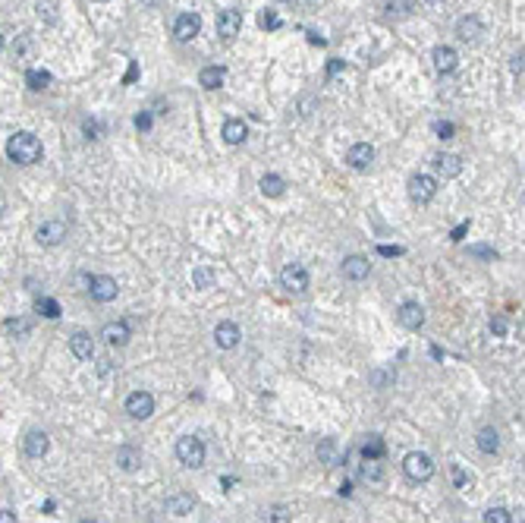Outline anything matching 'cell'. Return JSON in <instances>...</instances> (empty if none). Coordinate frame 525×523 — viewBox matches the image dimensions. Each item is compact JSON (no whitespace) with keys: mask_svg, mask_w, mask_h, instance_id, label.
Instances as JSON below:
<instances>
[{"mask_svg":"<svg viewBox=\"0 0 525 523\" xmlns=\"http://www.w3.org/2000/svg\"><path fill=\"white\" fill-rule=\"evenodd\" d=\"M7 158L16 164H35L41 161V139L32 133H13L7 139Z\"/></svg>","mask_w":525,"mask_h":523,"instance_id":"6da1fadb","label":"cell"},{"mask_svg":"<svg viewBox=\"0 0 525 523\" xmlns=\"http://www.w3.org/2000/svg\"><path fill=\"white\" fill-rule=\"evenodd\" d=\"M177 457H179V464L183 467L199 470V467L205 464V441L195 438V435H183V438L177 441Z\"/></svg>","mask_w":525,"mask_h":523,"instance_id":"7a4b0ae2","label":"cell"},{"mask_svg":"<svg viewBox=\"0 0 525 523\" xmlns=\"http://www.w3.org/2000/svg\"><path fill=\"white\" fill-rule=\"evenodd\" d=\"M403 470L412 482H425V479L434 476V464H431V457L422 454V451H412V454L403 460Z\"/></svg>","mask_w":525,"mask_h":523,"instance_id":"3957f363","label":"cell"},{"mask_svg":"<svg viewBox=\"0 0 525 523\" xmlns=\"http://www.w3.org/2000/svg\"><path fill=\"white\" fill-rule=\"evenodd\" d=\"M437 193V180L428 177V173H415V177H409V195H412V202L425 205L431 202Z\"/></svg>","mask_w":525,"mask_h":523,"instance_id":"277c9868","label":"cell"},{"mask_svg":"<svg viewBox=\"0 0 525 523\" xmlns=\"http://www.w3.org/2000/svg\"><path fill=\"white\" fill-rule=\"evenodd\" d=\"M280 284L287 287L289 293H305L309 290V271H305L299 262H293V265H287V268L280 271Z\"/></svg>","mask_w":525,"mask_h":523,"instance_id":"5b68a950","label":"cell"},{"mask_svg":"<svg viewBox=\"0 0 525 523\" xmlns=\"http://www.w3.org/2000/svg\"><path fill=\"white\" fill-rule=\"evenodd\" d=\"M126 413L133 419H148L155 413V397L148 391H133V394L126 397Z\"/></svg>","mask_w":525,"mask_h":523,"instance_id":"8992f818","label":"cell"},{"mask_svg":"<svg viewBox=\"0 0 525 523\" xmlns=\"http://www.w3.org/2000/svg\"><path fill=\"white\" fill-rule=\"evenodd\" d=\"M89 290H91V299H98V303H111V299H117V281H113L111 275H95L89 281Z\"/></svg>","mask_w":525,"mask_h":523,"instance_id":"52a82bcc","label":"cell"},{"mask_svg":"<svg viewBox=\"0 0 525 523\" xmlns=\"http://www.w3.org/2000/svg\"><path fill=\"white\" fill-rule=\"evenodd\" d=\"M199 32H201V16L199 13H179L177 16V23H173L177 41H192Z\"/></svg>","mask_w":525,"mask_h":523,"instance_id":"ba28073f","label":"cell"},{"mask_svg":"<svg viewBox=\"0 0 525 523\" xmlns=\"http://www.w3.org/2000/svg\"><path fill=\"white\" fill-rule=\"evenodd\" d=\"M239 29H243V13L239 10H221L217 13V35L221 38H236Z\"/></svg>","mask_w":525,"mask_h":523,"instance_id":"9c48e42d","label":"cell"},{"mask_svg":"<svg viewBox=\"0 0 525 523\" xmlns=\"http://www.w3.org/2000/svg\"><path fill=\"white\" fill-rule=\"evenodd\" d=\"M456 35H459V41H466V45H478L481 35H484V25H481L478 16H462L456 23Z\"/></svg>","mask_w":525,"mask_h":523,"instance_id":"30bf717a","label":"cell"},{"mask_svg":"<svg viewBox=\"0 0 525 523\" xmlns=\"http://www.w3.org/2000/svg\"><path fill=\"white\" fill-rule=\"evenodd\" d=\"M431 164H434V171L440 173L444 180L459 177V173H462V158H459V155H450V151H440V155H434V158H431Z\"/></svg>","mask_w":525,"mask_h":523,"instance_id":"8fae6325","label":"cell"},{"mask_svg":"<svg viewBox=\"0 0 525 523\" xmlns=\"http://www.w3.org/2000/svg\"><path fill=\"white\" fill-rule=\"evenodd\" d=\"M396 321L409 331H418L425 325V309L418 306V303H403V306L396 309Z\"/></svg>","mask_w":525,"mask_h":523,"instance_id":"7c38bea8","label":"cell"},{"mask_svg":"<svg viewBox=\"0 0 525 523\" xmlns=\"http://www.w3.org/2000/svg\"><path fill=\"white\" fill-rule=\"evenodd\" d=\"M63 237H67V224L63 221H45L35 233V239L41 246H57V243H63Z\"/></svg>","mask_w":525,"mask_h":523,"instance_id":"4fadbf2b","label":"cell"},{"mask_svg":"<svg viewBox=\"0 0 525 523\" xmlns=\"http://www.w3.org/2000/svg\"><path fill=\"white\" fill-rule=\"evenodd\" d=\"M239 337H243V331H239L236 321H221L214 328V341L221 350H233V347H239Z\"/></svg>","mask_w":525,"mask_h":523,"instance_id":"5bb4252c","label":"cell"},{"mask_svg":"<svg viewBox=\"0 0 525 523\" xmlns=\"http://www.w3.org/2000/svg\"><path fill=\"white\" fill-rule=\"evenodd\" d=\"M371 161H375V149L368 142H355L353 149L346 151V164L355 167V171H368Z\"/></svg>","mask_w":525,"mask_h":523,"instance_id":"9a60e30c","label":"cell"},{"mask_svg":"<svg viewBox=\"0 0 525 523\" xmlns=\"http://www.w3.org/2000/svg\"><path fill=\"white\" fill-rule=\"evenodd\" d=\"M368 271H371V262L365 255H349L343 262V277L346 281H362V277H368Z\"/></svg>","mask_w":525,"mask_h":523,"instance_id":"2e32d148","label":"cell"},{"mask_svg":"<svg viewBox=\"0 0 525 523\" xmlns=\"http://www.w3.org/2000/svg\"><path fill=\"white\" fill-rule=\"evenodd\" d=\"M69 350H73L76 359H91L95 356V341H91L89 331H76V334L69 337Z\"/></svg>","mask_w":525,"mask_h":523,"instance_id":"e0dca14e","label":"cell"},{"mask_svg":"<svg viewBox=\"0 0 525 523\" xmlns=\"http://www.w3.org/2000/svg\"><path fill=\"white\" fill-rule=\"evenodd\" d=\"M101 337L111 347H123V344H129V325H126V321H107Z\"/></svg>","mask_w":525,"mask_h":523,"instance_id":"ac0fdd59","label":"cell"},{"mask_svg":"<svg viewBox=\"0 0 525 523\" xmlns=\"http://www.w3.org/2000/svg\"><path fill=\"white\" fill-rule=\"evenodd\" d=\"M434 70L437 73H453V70L459 67V54L453 51V47H447V45H440V47H434Z\"/></svg>","mask_w":525,"mask_h":523,"instance_id":"d6986e66","label":"cell"},{"mask_svg":"<svg viewBox=\"0 0 525 523\" xmlns=\"http://www.w3.org/2000/svg\"><path fill=\"white\" fill-rule=\"evenodd\" d=\"M227 83V67H205L199 73V85L201 89H208V92H214V89H221V85Z\"/></svg>","mask_w":525,"mask_h":523,"instance_id":"ffe728a7","label":"cell"},{"mask_svg":"<svg viewBox=\"0 0 525 523\" xmlns=\"http://www.w3.org/2000/svg\"><path fill=\"white\" fill-rule=\"evenodd\" d=\"M221 136H223V142H227V145H243L245 136H249V127H245L243 120H227Z\"/></svg>","mask_w":525,"mask_h":523,"instance_id":"44dd1931","label":"cell"},{"mask_svg":"<svg viewBox=\"0 0 525 523\" xmlns=\"http://www.w3.org/2000/svg\"><path fill=\"white\" fill-rule=\"evenodd\" d=\"M51 451V438L45 432H29L25 435V454L29 457H45Z\"/></svg>","mask_w":525,"mask_h":523,"instance_id":"7402d4cb","label":"cell"},{"mask_svg":"<svg viewBox=\"0 0 525 523\" xmlns=\"http://www.w3.org/2000/svg\"><path fill=\"white\" fill-rule=\"evenodd\" d=\"M318 457L324 460L327 467L343 464V451L337 448V441H333V438H324V441H321V445H318Z\"/></svg>","mask_w":525,"mask_h":523,"instance_id":"603a6c76","label":"cell"},{"mask_svg":"<svg viewBox=\"0 0 525 523\" xmlns=\"http://www.w3.org/2000/svg\"><path fill=\"white\" fill-rule=\"evenodd\" d=\"M192 508H195L192 495H170V498H167V511H170V514H177V517L192 514Z\"/></svg>","mask_w":525,"mask_h":523,"instance_id":"cb8c5ba5","label":"cell"},{"mask_svg":"<svg viewBox=\"0 0 525 523\" xmlns=\"http://www.w3.org/2000/svg\"><path fill=\"white\" fill-rule=\"evenodd\" d=\"M283 189H287L283 177H277V173H265V177H261V193H265L267 199H280Z\"/></svg>","mask_w":525,"mask_h":523,"instance_id":"d4e9b609","label":"cell"},{"mask_svg":"<svg viewBox=\"0 0 525 523\" xmlns=\"http://www.w3.org/2000/svg\"><path fill=\"white\" fill-rule=\"evenodd\" d=\"M214 281H217V271H214V268H205V265L192 268V287H199V290H208V287H214Z\"/></svg>","mask_w":525,"mask_h":523,"instance_id":"484cf974","label":"cell"},{"mask_svg":"<svg viewBox=\"0 0 525 523\" xmlns=\"http://www.w3.org/2000/svg\"><path fill=\"white\" fill-rule=\"evenodd\" d=\"M117 464L123 467L126 473H133L135 467L142 464V454H139V451H135V448H126V445H123V448L117 451Z\"/></svg>","mask_w":525,"mask_h":523,"instance_id":"4316f807","label":"cell"},{"mask_svg":"<svg viewBox=\"0 0 525 523\" xmlns=\"http://www.w3.org/2000/svg\"><path fill=\"white\" fill-rule=\"evenodd\" d=\"M362 457L365 460H381L384 457V441H381V435H368V441L362 445Z\"/></svg>","mask_w":525,"mask_h":523,"instance_id":"83f0119b","label":"cell"},{"mask_svg":"<svg viewBox=\"0 0 525 523\" xmlns=\"http://www.w3.org/2000/svg\"><path fill=\"white\" fill-rule=\"evenodd\" d=\"M497 448H500V438H497L494 429H481L478 432V451L481 454H494Z\"/></svg>","mask_w":525,"mask_h":523,"instance_id":"f1b7e54d","label":"cell"},{"mask_svg":"<svg viewBox=\"0 0 525 523\" xmlns=\"http://www.w3.org/2000/svg\"><path fill=\"white\" fill-rule=\"evenodd\" d=\"M25 83H29V89L41 92V89L51 85V73H47V70H29V73H25Z\"/></svg>","mask_w":525,"mask_h":523,"instance_id":"f546056e","label":"cell"},{"mask_svg":"<svg viewBox=\"0 0 525 523\" xmlns=\"http://www.w3.org/2000/svg\"><path fill=\"white\" fill-rule=\"evenodd\" d=\"M35 309L45 315V319H60V303H57V299H51V297H38L35 299Z\"/></svg>","mask_w":525,"mask_h":523,"instance_id":"4dcf8cb0","label":"cell"},{"mask_svg":"<svg viewBox=\"0 0 525 523\" xmlns=\"http://www.w3.org/2000/svg\"><path fill=\"white\" fill-rule=\"evenodd\" d=\"M362 479H368V482H381V479H384L381 464H377V460H365L362 464Z\"/></svg>","mask_w":525,"mask_h":523,"instance_id":"1f68e13d","label":"cell"},{"mask_svg":"<svg viewBox=\"0 0 525 523\" xmlns=\"http://www.w3.org/2000/svg\"><path fill=\"white\" fill-rule=\"evenodd\" d=\"M484 523H513V517L506 508H491L488 514H484Z\"/></svg>","mask_w":525,"mask_h":523,"instance_id":"d6a6232c","label":"cell"},{"mask_svg":"<svg viewBox=\"0 0 525 523\" xmlns=\"http://www.w3.org/2000/svg\"><path fill=\"white\" fill-rule=\"evenodd\" d=\"M453 482H456V489H469L472 486V473H466L462 467H453Z\"/></svg>","mask_w":525,"mask_h":523,"instance_id":"836d02e7","label":"cell"},{"mask_svg":"<svg viewBox=\"0 0 525 523\" xmlns=\"http://www.w3.org/2000/svg\"><path fill=\"white\" fill-rule=\"evenodd\" d=\"M258 23H261V29H280V16H277L274 10H265Z\"/></svg>","mask_w":525,"mask_h":523,"instance_id":"e575fe53","label":"cell"},{"mask_svg":"<svg viewBox=\"0 0 525 523\" xmlns=\"http://www.w3.org/2000/svg\"><path fill=\"white\" fill-rule=\"evenodd\" d=\"M434 133H437V139H453L456 127H453L450 120H440V123H434Z\"/></svg>","mask_w":525,"mask_h":523,"instance_id":"d590c367","label":"cell"},{"mask_svg":"<svg viewBox=\"0 0 525 523\" xmlns=\"http://www.w3.org/2000/svg\"><path fill=\"white\" fill-rule=\"evenodd\" d=\"M29 328H32V325H29L25 319H10V321H7V331H10V334H29Z\"/></svg>","mask_w":525,"mask_h":523,"instance_id":"8d00e7d4","label":"cell"},{"mask_svg":"<svg viewBox=\"0 0 525 523\" xmlns=\"http://www.w3.org/2000/svg\"><path fill=\"white\" fill-rule=\"evenodd\" d=\"M267 520H271V523H289V517H287V508H280V504H277V508H271V514H267Z\"/></svg>","mask_w":525,"mask_h":523,"instance_id":"74e56055","label":"cell"},{"mask_svg":"<svg viewBox=\"0 0 525 523\" xmlns=\"http://www.w3.org/2000/svg\"><path fill=\"white\" fill-rule=\"evenodd\" d=\"M377 253L390 259V255H403V253H406V249H403V246H387V243H384V246H377Z\"/></svg>","mask_w":525,"mask_h":523,"instance_id":"f35d334b","label":"cell"},{"mask_svg":"<svg viewBox=\"0 0 525 523\" xmlns=\"http://www.w3.org/2000/svg\"><path fill=\"white\" fill-rule=\"evenodd\" d=\"M466 233H469V221H462V224H459V227H456V231H453V233H450V239H453V243H459V239L466 237Z\"/></svg>","mask_w":525,"mask_h":523,"instance_id":"ab89813d","label":"cell"},{"mask_svg":"<svg viewBox=\"0 0 525 523\" xmlns=\"http://www.w3.org/2000/svg\"><path fill=\"white\" fill-rule=\"evenodd\" d=\"M343 70H346L343 60H331V63H327V76H337V73H343Z\"/></svg>","mask_w":525,"mask_h":523,"instance_id":"60d3db41","label":"cell"},{"mask_svg":"<svg viewBox=\"0 0 525 523\" xmlns=\"http://www.w3.org/2000/svg\"><path fill=\"white\" fill-rule=\"evenodd\" d=\"M491 331L494 334H506V319H494L491 321Z\"/></svg>","mask_w":525,"mask_h":523,"instance_id":"b9f144b4","label":"cell"},{"mask_svg":"<svg viewBox=\"0 0 525 523\" xmlns=\"http://www.w3.org/2000/svg\"><path fill=\"white\" fill-rule=\"evenodd\" d=\"M135 127H139V129H151V117H148V114H139V117H135Z\"/></svg>","mask_w":525,"mask_h":523,"instance_id":"7bdbcfd3","label":"cell"},{"mask_svg":"<svg viewBox=\"0 0 525 523\" xmlns=\"http://www.w3.org/2000/svg\"><path fill=\"white\" fill-rule=\"evenodd\" d=\"M472 253L475 255H484V259H494V255H497L494 249H488V246H472Z\"/></svg>","mask_w":525,"mask_h":523,"instance_id":"ee69618b","label":"cell"},{"mask_svg":"<svg viewBox=\"0 0 525 523\" xmlns=\"http://www.w3.org/2000/svg\"><path fill=\"white\" fill-rule=\"evenodd\" d=\"M510 67H513V73H516V76H522V54H516V57H513Z\"/></svg>","mask_w":525,"mask_h":523,"instance_id":"f6af8a7d","label":"cell"},{"mask_svg":"<svg viewBox=\"0 0 525 523\" xmlns=\"http://www.w3.org/2000/svg\"><path fill=\"white\" fill-rule=\"evenodd\" d=\"M0 523H16V514L13 511H0Z\"/></svg>","mask_w":525,"mask_h":523,"instance_id":"bcb514c9","label":"cell"},{"mask_svg":"<svg viewBox=\"0 0 525 523\" xmlns=\"http://www.w3.org/2000/svg\"><path fill=\"white\" fill-rule=\"evenodd\" d=\"M309 41H311V45H327V41L318 35V32H309Z\"/></svg>","mask_w":525,"mask_h":523,"instance_id":"7dc6e473","label":"cell"},{"mask_svg":"<svg viewBox=\"0 0 525 523\" xmlns=\"http://www.w3.org/2000/svg\"><path fill=\"white\" fill-rule=\"evenodd\" d=\"M135 73H139V67H135V63H133V67H129V73H126V83H133V79H135Z\"/></svg>","mask_w":525,"mask_h":523,"instance_id":"c3c4849f","label":"cell"},{"mask_svg":"<svg viewBox=\"0 0 525 523\" xmlns=\"http://www.w3.org/2000/svg\"><path fill=\"white\" fill-rule=\"evenodd\" d=\"M0 54H3V35H0Z\"/></svg>","mask_w":525,"mask_h":523,"instance_id":"681fc988","label":"cell"},{"mask_svg":"<svg viewBox=\"0 0 525 523\" xmlns=\"http://www.w3.org/2000/svg\"><path fill=\"white\" fill-rule=\"evenodd\" d=\"M82 523H98V520H82Z\"/></svg>","mask_w":525,"mask_h":523,"instance_id":"f907efd6","label":"cell"},{"mask_svg":"<svg viewBox=\"0 0 525 523\" xmlns=\"http://www.w3.org/2000/svg\"><path fill=\"white\" fill-rule=\"evenodd\" d=\"M98 3H107V0H98Z\"/></svg>","mask_w":525,"mask_h":523,"instance_id":"816d5d0a","label":"cell"}]
</instances>
